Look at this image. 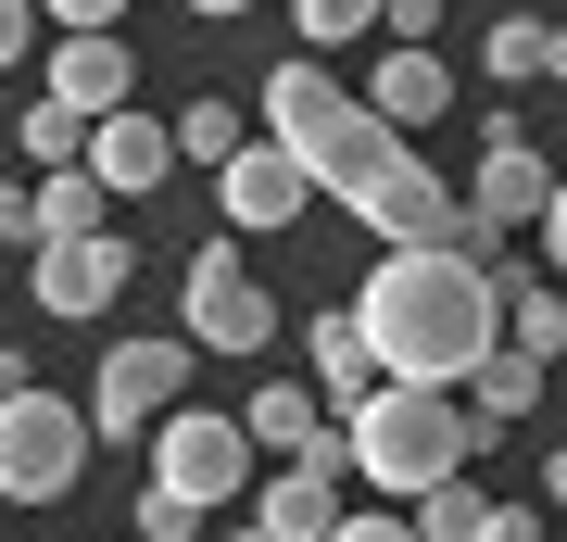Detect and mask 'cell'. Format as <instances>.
<instances>
[{"mask_svg":"<svg viewBox=\"0 0 567 542\" xmlns=\"http://www.w3.org/2000/svg\"><path fill=\"white\" fill-rule=\"evenodd\" d=\"M466 403H480V417H492V429H517V417H529V403H543V354H517V341H505V354H492V366H480V379H466Z\"/></svg>","mask_w":567,"mask_h":542,"instance_id":"44dd1931","label":"cell"},{"mask_svg":"<svg viewBox=\"0 0 567 542\" xmlns=\"http://www.w3.org/2000/svg\"><path fill=\"white\" fill-rule=\"evenodd\" d=\"M152 480L189 492V504H240V492H252V417H227V403H177V417L152 429Z\"/></svg>","mask_w":567,"mask_h":542,"instance_id":"5b68a950","label":"cell"},{"mask_svg":"<svg viewBox=\"0 0 567 542\" xmlns=\"http://www.w3.org/2000/svg\"><path fill=\"white\" fill-rule=\"evenodd\" d=\"M391 39H442V0H391Z\"/></svg>","mask_w":567,"mask_h":542,"instance_id":"4dcf8cb0","label":"cell"},{"mask_svg":"<svg viewBox=\"0 0 567 542\" xmlns=\"http://www.w3.org/2000/svg\"><path fill=\"white\" fill-rule=\"evenodd\" d=\"M203 518H215V504H189V492H140V542H203Z\"/></svg>","mask_w":567,"mask_h":542,"instance_id":"484cf974","label":"cell"},{"mask_svg":"<svg viewBox=\"0 0 567 542\" xmlns=\"http://www.w3.org/2000/svg\"><path fill=\"white\" fill-rule=\"evenodd\" d=\"M303 202H328L316 177H303V152L290 140H240L215 164V215L240 227V241H278V227H303Z\"/></svg>","mask_w":567,"mask_h":542,"instance_id":"ba28073f","label":"cell"},{"mask_svg":"<svg viewBox=\"0 0 567 542\" xmlns=\"http://www.w3.org/2000/svg\"><path fill=\"white\" fill-rule=\"evenodd\" d=\"M379 379H391V366H379V341H365V316H353V303H341V316H316V391L353 417Z\"/></svg>","mask_w":567,"mask_h":542,"instance_id":"2e32d148","label":"cell"},{"mask_svg":"<svg viewBox=\"0 0 567 542\" xmlns=\"http://www.w3.org/2000/svg\"><path fill=\"white\" fill-rule=\"evenodd\" d=\"M543 504H555V518H567V442H555V467H543Z\"/></svg>","mask_w":567,"mask_h":542,"instance_id":"836d02e7","label":"cell"},{"mask_svg":"<svg viewBox=\"0 0 567 542\" xmlns=\"http://www.w3.org/2000/svg\"><path fill=\"white\" fill-rule=\"evenodd\" d=\"M365 101H379L391 126H429V114H454V63L429 51V39H391V63L365 76Z\"/></svg>","mask_w":567,"mask_h":542,"instance_id":"9a60e30c","label":"cell"},{"mask_svg":"<svg viewBox=\"0 0 567 542\" xmlns=\"http://www.w3.org/2000/svg\"><path fill=\"white\" fill-rule=\"evenodd\" d=\"M39 13H51V25H114L126 0H39Z\"/></svg>","mask_w":567,"mask_h":542,"instance_id":"1f68e13d","label":"cell"},{"mask_svg":"<svg viewBox=\"0 0 567 542\" xmlns=\"http://www.w3.org/2000/svg\"><path fill=\"white\" fill-rule=\"evenodd\" d=\"M480 442H505V429L480 417L466 391H442V379H379L353 403V454H365V492H442V480H466L480 467Z\"/></svg>","mask_w":567,"mask_h":542,"instance_id":"3957f363","label":"cell"},{"mask_svg":"<svg viewBox=\"0 0 567 542\" xmlns=\"http://www.w3.org/2000/svg\"><path fill=\"white\" fill-rule=\"evenodd\" d=\"M328 542H416V518H341Z\"/></svg>","mask_w":567,"mask_h":542,"instance_id":"f546056e","label":"cell"},{"mask_svg":"<svg viewBox=\"0 0 567 542\" xmlns=\"http://www.w3.org/2000/svg\"><path fill=\"white\" fill-rule=\"evenodd\" d=\"M252 101H265V140H290V152H303V177H316L328 202H365V190L391 177V164H404V126H391L379 101H353L341 76H328V51L278 63V76H265Z\"/></svg>","mask_w":567,"mask_h":542,"instance_id":"7a4b0ae2","label":"cell"},{"mask_svg":"<svg viewBox=\"0 0 567 542\" xmlns=\"http://www.w3.org/2000/svg\"><path fill=\"white\" fill-rule=\"evenodd\" d=\"M89 454H102V417H89V391H0V504H63L89 480Z\"/></svg>","mask_w":567,"mask_h":542,"instance_id":"277c9868","label":"cell"},{"mask_svg":"<svg viewBox=\"0 0 567 542\" xmlns=\"http://www.w3.org/2000/svg\"><path fill=\"white\" fill-rule=\"evenodd\" d=\"M189 13H203V25H227V13H252V0H189Z\"/></svg>","mask_w":567,"mask_h":542,"instance_id":"e575fe53","label":"cell"},{"mask_svg":"<svg viewBox=\"0 0 567 542\" xmlns=\"http://www.w3.org/2000/svg\"><path fill=\"white\" fill-rule=\"evenodd\" d=\"M353 215H365V227H379V241H480V202H454V190H442V177H429V164H416V152H404V164H391V177H379V190H365V202H353Z\"/></svg>","mask_w":567,"mask_h":542,"instance_id":"30bf717a","label":"cell"},{"mask_svg":"<svg viewBox=\"0 0 567 542\" xmlns=\"http://www.w3.org/2000/svg\"><path fill=\"white\" fill-rule=\"evenodd\" d=\"M365 341H379L391 379H442L466 391L492 354H505V265H492L480 241H391L379 278L353 290Z\"/></svg>","mask_w":567,"mask_h":542,"instance_id":"6da1fadb","label":"cell"},{"mask_svg":"<svg viewBox=\"0 0 567 542\" xmlns=\"http://www.w3.org/2000/svg\"><path fill=\"white\" fill-rule=\"evenodd\" d=\"M555 177H567V164L529 152V140H517V114H492V140H480V190H466V202H480V241H505V227H543V215H555Z\"/></svg>","mask_w":567,"mask_h":542,"instance_id":"9c48e42d","label":"cell"},{"mask_svg":"<svg viewBox=\"0 0 567 542\" xmlns=\"http://www.w3.org/2000/svg\"><path fill=\"white\" fill-rule=\"evenodd\" d=\"M252 518L278 530V542H328L353 504H341V480H328V467H303V454H290L278 480H252Z\"/></svg>","mask_w":567,"mask_h":542,"instance_id":"5bb4252c","label":"cell"},{"mask_svg":"<svg viewBox=\"0 0 567 542\" xmlns=\"http://www.w3.org/2000/svg\"><path fill=\"white\" fill-rule=\"evenodd\" d=\"M25 39H39V0H0V76L25 63Z\"/></svg>","mask_w":567,"mask_h":542,"instance_id":"4316f807","label":"cell"},{"mask_svg":"<svg viewBox=\"0 0 567 542\" xmlns=\"http://www.w3.org/2000/svg\"><path fill=\"white\" fill-rule=\"evenodd\" d=\"M290 25H303V51H341L365 25H391V0H290Z\"/></svg>","mask_w":567,"mask_h":542,"instance_id":"cb8c5ba5","label":"cell"},{"mask_svg":"<svg viewBox=\"0 0 567 542\" xmlns=\"http://www.w3.org/2000/svg\"><path fill=\"white\" fill-rule=\"evenodd\" d=\"M0 241H25V253H39V190H13V177H0Z\"/></svg>","mask_w":567,"mask_h":542,"instance_id":"83f0119b","label":"cell"},{"mask_svg":"<svg viewBox=\"0 0 567 542\" xmlns=\"http://www.w3.org/2000/svg\"><path fill=\"white\" fill-rule=\"evenodd\" d=\"M89 126L102 114H76V101H25L13 140H25V164H89Z\"/></svg>","mask_w":567,"mask_h":542,"instance_id":"7402d4cb","label":"cell"},{"mask_svg":"<svg viewBox=\"0 0 567 542\" xmlns=\"http://www.w3.org/2000/svg\"><path fill=\"white\" fill-rule=\"evenodd\" d=\"M316 403H328V391H303V379H252V442H278V454H303L316 429H328Z\"/></svg>","mask_w":567,"mask_h":542,"instance_id":"ffe728a7","label":"cell"},{"mask_svg":"<svg viewBox=\"0 0 567 542\" xmlns=\"http://www.w3.org/2000/svg\"><path fill=\"white\" fill-rule=\"evenodd\" d=\"M480 542H555V530H543V504H492V530H480Z\"/></svg>","mask_w":567,"mask_h":542,"instance_id":"f1b7e54d","label":"cell"},{"mask_svg":"<svg viewBox=\"0 0 567 542\" xmlns=\"http://www.w3.org/2000/svg\"><path fill=\"white\" fill-rule=\"evenodd\" d=\"M189 328L177 341H114L102 354V379H89V417H102V442H152L164 417H177V391H189Z\"/></svg>","mask_w":567,"mask_h":542,"instance_id":"8992f818","label":"cell"},{"mask_svg":"<svg viewBox=\"0 0 567 542\" xmlns=\"http://www.w3.org/2000/svg\"><path fill=\"white\" fill-rule=\"evenodd\" d=\"M51 101H76V114H114V101H140V63H126L114 25H63V51H51Z\"/></svg>","mask_w":567,"mask_h":542,"instance_id":"4fadbf2b","label":"cell"},{"mask_svg":"<svg viewBox=\"0 0 567 542\" xmlns=\"http://www.w3.org/2000/svg\"><path fill=\"white\" fill-rule=\"evenodd\" d=\"M89 164H102V190H114V202H152V190L177 177L189 152H177V126H164V114H140V101H114V114L89 126Z\"/></svg>","mask_w":567,"mask_h":542,"instance_id":"8fae6325","label":"cell"},{"mask_svg":"<svg viewBox=\"0 0 567 542\" xmlns=\"http://www.w3.org/2000/svg\"><path fill=\"white\" fill-rule=\"evenodd\" d=\"M227 542H278V530H265V518H252V530H227Z\"/></svg>","mask_w":567,"mask_h":542,"instance_id":"d590c367","label":"cell"},{"mask_svg":"<svg viewBox=\"0 0 567 542\" xmlns=\"http://www.w3.org/2000/svg\"><path fill=\"white\" fill-rule=\"evenodd\" d=\"M543 253H555V278H567V177H555V215H543Z\"/></svg>","mask_w":567,"mask_h":542,"instance_id":"d6a6232c","label":"cell"},{"mask_svg":"<svg viewBox=\"0 0 567 542\" xmlns=\"http://www.w3.org/2000/svg\"><path fill=\"white\" fill-rule=\"evenodd\" d=\"M480 63H492V76H505V89H567V25H543V13H505V25H492V39H480Z\"/></svg>","mask_w":567,"mask_h":542,"instance_id":"e0dca14e","label":"cell"},{"mask_svg":"<svg viewBox=\"0 0 567 542\" xmlns=\"http://www.w3.org/2000/svg\"><path fill=\"white\" fill-rule=\"evenodd\" d=\"M265 328H278V290L252 278L240 241H203L189 253V341L203 354H265Z\"/></svg>","mask_w":567,"mask_h":542,"instance_id":"52a82bcc","label":"cell"},{"mask_svg":"<svg viewBox=\"0 0 567 542\" xmlns=\"http://www.w3.org/2000/svg\"><path fill=\"white\" fill-rule=\"evenodd\" d=\"M63 227H114L102 164H39V241H63Z\"/></svg>","mask_w":567,"mask_h":542,"instance_id":"ac0fdd59","label":"cell"},{"mask_svg":"<svg viewBox=\"0 0 567 542\" xmlns=\"http://www.w3.org/2000/svg\"><path fill=\"white\" fill-rule=\"evenodd\" d=\"M480 530H492V492H480V480L416 492V542H480Z\"/></svg>","mask_w":567,"mask_h":542,"instance_id":"603a6c76","label":"cell"},{"mask_svg":"<svg viewBox=\"0 0 567 542\" xmlns=\"http://www.w3.org/2000/svg\"><path fill=\"white\" fill-rule=\"evenodd\" d=\"M114 290H126V241H114V227H63V241H39V303H51V316H102Z\"/></svg>","mask_w":567,"mask_h":542,"instance_id":"7c38bea8","label":"cell"},{"mask_svg":"<svg viewBox=\"0 0 567 542\" xmlns=\"http://www.w3.org/2000/svg\"><path fill=\"white\" fill-rule=\"evenodd\" d=\"M505 341L517 354H567V303H555V278H529V265H505Z\"/></svg>","mask_w":567,"mask_h":542,"instance_id":"d6986e66","label":"cell"},{"mask_svg":"<svg viewBox=\"0 0 567 542\" xmlns=\"http://www.w3.org/2000/svg\"><path fill=\"white\" fill-rule=\"evenodd\" d=\"M240 140H252V126H240V101H177V152H189V164H227Z\"/></svg>","mask_w":567,"mask_h":542,"instance_id":"d4e9b609","label":"cell"}]
</instances>
